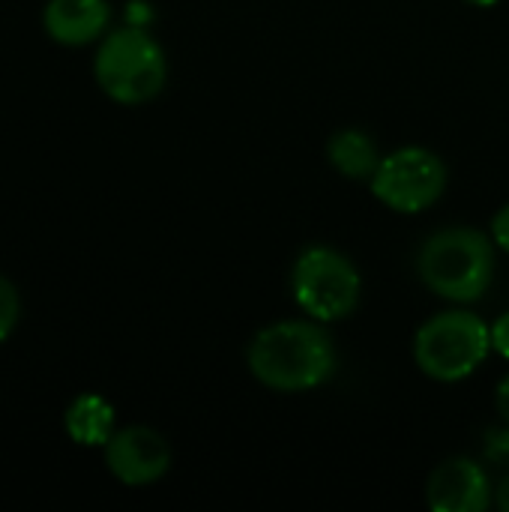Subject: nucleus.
<instances>
[{
	"label": "nucleus",
	"instance_id": "7ed1b4c3",
	"mask_svg": "<svg viewBox=\"0 0 509 512\" xmlns=\"http://www.w3.org/2000/svg\"><path fill=\"white\" fill-rule=\"evenodd\" d=\"M492 351V330L474 312H441L429 318L414 339V360L435 381H462L480 369Z\"/></svg>",
	"mask_w": 509,
	"mask_h": 512
},
{
	"label": "nucleus",
	"instance_id": "1a4fd4ad",
	"mask_svg": "<svg viewBox=\"0 0 509 512\" xmlns=\"http://www.w3.org/2000/svg\"><path fill=\"white\" fill-rule=\"evenodd\" d=\"M108 24L105 0H51L45 6V30L63 45H87Z\"/></svg>",
	"mask_w": 509,
	"mask_h": 512
},
{
	"label": "nucleus",
	"instance_id": "423d86ee",
	"mask_svg": "<svg viewBox=\"0 0 509 512\" xmlns=\"http://www.w3.org/2000/svg\"><path fill=\"white\" fill-rule=\"evenodd\" d=\"M447 189L444 162L426 147H402L381 159L372 174V192L381 204L399 213L429 210Z\"/></svg>",
	"mask_w": 509,
	"mask_h": 512
},
{
	"label": "nucleus",
	"instance_id": "6e6552de",
	"mask_svg": "<svg viewBox=\"0 0 509 512\" xmlns=\"http://www.w3.org/2000/svg\"><path fill=\"white\" fill-rule=\"evenodd\" d=\"M429 507L435 512H483L492 504V486L474 459H450L429 477Z\"/></svg>",
	"mask_w": 509,
	"mask_h": 512
},
{
	"label": "nucleus",
	"instance_id": "f8f14e48",
	"mask_svg": "<svg viewBox=\"0 0 509 512\" xmlns=\"http://www.w3.org/2000/svg\"><path fill=\"white\" fill-rule=\"evenodd\" d=\"M15 324H18V294L12 282L0 276V342L15 330Z\"/></svg>",
	"mask_w": 509,
	"mask_h": 512
},
{
	"label": "nucleus",
	"instance_id": "4468645a",
	"mask_svg": "<svg viewBox=\"0 0 509 512\" xmlns=\"http://www.w3.org/2000/svg\"><path fill=\"white\" fill-rule=\"evenodd\" d=\"M492 237H495V243H498L504 252H509V204L498 210V216H495V222H492Z\"/></svg>",
	"mask_w": 509,
	"mask_h": 512
},
{
	"label": "nucleus",
	"instance_id": "2eb2a0df",
	"mask_svg": "<svg viewBox=\"0 0 509 512\" xmlns=\"http://www.w3.org/2000/svg\"><path fill=\"white\" fill-rule=\"evenodd\" d=\"M498 411H501V417L507 420L509 426V375L504 378V384L498 387Z\"/></svg>",
	"mask_w": 509,
	"mask_h": 512
},
{
	"label": "nucleus",
	"instance_id": "9d476101",
	"mask_svg": "<svg viewBox=\"0 0 509 512\" xmlns=\"http://www.w3.org/2000/svg\"><path fill=\"white\" fill-rule=\"evenodd\" d=\"M330 162L339 174L351 180H372L381 165L375 141L360 129H342L330 138Z\"/></svg>",
	"mask_w": 509,
	"mask_h": 512
},
{
	"label": "nucleus",
	"instance_id": "0eeeda50",
	"mask_svg": "<svg viewBox=\"0 0 509 512\" xmlns=\"http://www.w3.org/2000/svg\"><path fill=\"white\" fill-rule=\"evenodd\" d=\"M105 462L120 483L150 486L171 468V450L159 432L132 426L111 435V441L105 444Z\"/></svg>",
	"mask_w": 509,
	"mask_h": 512
},
{
	"label": "nucleus",
	"instance_id": "9b49d317",
	"mask_svg": "<svg viewBox=\"0 0 509 512\" xmlns=\"http://www.w3.org/2000/svg\"><path fill=\"white\" fill-rule=\"evenodd\" d=\"M114 429V408L99 396H81L66 414V432L75 444L99 447L111 441Z\"/></svg>",
	"mask_w": 509,
	"mask_h": 512
},
{
	"label": "nucleus",
	"instance_id": "f3484780",
	"mask_svg": "<svg viewBox=\"0 0 509 512\" xmlns=\"http://www.w3.org/2000/svg\"><path fill=\"white\" fill-rule=\"evenodd\" d=\"M468 3H474V6H495L498 0H468Z\"/></svg>",
	"mask_w": 509,
	"mask_h": 512
},
{
	"label": "nucleus",
	"instance_id": "39448f33",
	"mask_svg": "<svg viewBox=\"0 0 509 512\" xmlns=\"http://www.w3.org/2000/svg\"><path fill=\"white\" fill-rule=\"evenodd\" d=\"M291 291L309 318L342 321L360 303V273L342 252L330 246H309L294 261Z\"/></svg>",
	"mask_w": 509,
	"mask_h": 512
},
{
	"label": "nucleus",
	"instance_id": "ddd939ff",
	"mask_svg": "<svg viewBox=\"0 0 509 512\" xmlns=\"http://www.w3.org/2000/svg\"><path fill=\"white\" fill-rule=\"evenodd\" d=\"M492 348H495L501 357H507L509 360V312L507 315H501V318L495 321V327H492Z\"/></svg>",
	"mask_w": 509,
	"mask_h": 512
},
{
	"label": "nucleus",
	"instance_id": "f257e3e1",
	"mask_svg": "<svg viewBox=\"0 0 509 512\" xmlns=\"http://www.w3.org/2000/svg\"><path fill=\"white\" fill-rule=\"evenodd\" d=\"M252 375L276 393L315 390L336 372V345L312 321H279L264 327L246 351Z\"/></svg>",
	"mask_w": 509,
	"mask_h": 512
},
{
	"label": "nucleus",
	"instance_id": "20e7f679",
	"mask_svg": "<svg viewBox=\"0 0 509 512\" xmlns=\"http://www.w3.org/2000/svg\"><path fill=\"white\" fill-rule=\"evenodd\" d=\"M165 75V54L144 30H117L96 54L99 87L123 105H141L153 99L162 90Z\"/></svg>",
	"mask_w": 509,
	"mask_h": 512
},
{
	"label": "nucleus",
	"instance_id": "f03ea898",
	"mask_svg": "<svg viewBox=\"0 0 509 512\" xmlns=\"http://www.w3.org/2000/svg\"><path fill=\"white\" fill-rule=\"evenodd\" d=\"M417 270L426 288L438 297L474 303L495 279V249L492 240L477 228H441L423 243Z\"/></svg>",
	"mask_w": 509,
	"mask_h": 512
},
{
	"label": "nucleus",
	"instance_id": "dca6fc26",
	"mask_svg": "<svg viewBox=\"0 0 509 512\" xmlns=\"http://www.w3.org/2000/svg\"><path fill=\"white\" fill-rule=\"evenodd\" d=\"M495 501H498V507L504 512H509V477L501 480V486L495 489Z\"/></svg>",
	"mask_w": 509,
	"mask_h": 512
}]
</instances>
